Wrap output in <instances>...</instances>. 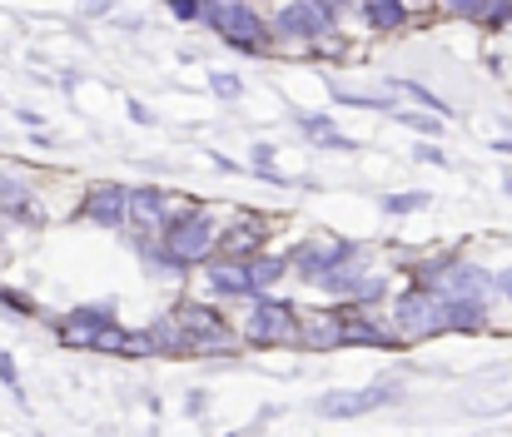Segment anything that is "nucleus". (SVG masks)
<instances>
[{"label":"nucleus","instance_id":"nucleus-1","mask_svg":"<svg viewBox=\"0 0 512 437\" xmlns=\"http://www.w3.org/2000/svg\"><path fill=\"white\" fill-rule=\"evenodd\" d=\"M214 249H219V219L209 209H199V204L174 214L165 224V234H160V254L170 259L174 269L204 264V259H214Z\"/></svg>","mask_w":512,"mask_h":437},{"label":"nucleus","instance_id":"nucleus-2","mask_svg":"<svg viewBox=\"0 0 512 437\" xmlns=\"http://www.w3.org/2000/svg\"><path fill=\"white\" fill-rule=\"evenodd\" d=\"M170 323L179 328V358H209V353H234V333H229V323L214 313V308H204V303H179L170 313Z\"/></svg>","mask_w":512,"mask_h":437},{"label":"nucleus","instance_id":"nucleus-3","mask_svg":"<svg viewBox=\"0 0 512 437\" xmlns=\"http://www.w3.org/2000/svg\"><path fill=\"white\" fill-rule=\"evenodd\" d=\"M199 15H209V25L219 30L224 45L244 50V55H264L269 50V25L259 10H249L244 0H209Z\"/></svg>","mask_w":512,"mask_h":437},{"label":"nucleus","instance_id":"nucleus-4","mask_svg":"<svg viewBox=\"0 0 512 437\" xmlns=\"http://www.w3.org/2000/svg\"><path fill=\"white\" fill-rule=\"evenodd\" d=\"M393 343H423V338H438L448 333V313H443V298H433L428 289H413L403 293L393 303V323H388Z\"/></svg>","mask_w":512,"mask_h":437},{"label":"nucleus","instance_id":"nucleus-5","mask_svg":"<svg viewBox=\"0 0 512 437\" xmlns=\"http://www.w3.org/2000/svg\"><path fill=\"white\" fill-rule=\"evenodd\" d=\"M244 343L254 348H284L294 343V308L279 303V298H259L244 318Z\"/></svg>","mask_w":512,"mask_h":437},{"label":"nucleus","instance_id":"nucleus-6","mask_svg":"<svg viewBox=\"0 0 512 437\" xmlns=\"http://www.w3.org/2000/svg\"><path fill=\"white\" fill-rule=\"evenodd\" d=\"M353 249H358V244H348V239H339V234H314V239H304V244L294 249V259H289V264L299 269V279L319 284L329 269H339Z\"/></svg>","mask_w":512,"mask_h":437},{"label":"nucleus","instance_id":"nucleus-7","mask_svg":"<svg viewBox=\"0 0 512 437\" xmlns=\"http://www.w3.org/2000/svg\"><path fill=\"white\" fill-rule=\"evenodd\" d=\"M398 393H403V383L378 378V383H368V388H358V393H324V398H319V413H324V418H363V413H373V408H383V403H398Z\"/></svg>","mask_w":512,"mask_h":437},{"label":"nucleus","instance_id":"nucleus-8","mask_svg":"<svg viewBox=\"0 0 512 437\" xmlns=\"http://www.w3.org/2000/svg\"><path fill=\"white\" fill-rule=\"evenodd\" d=\"M294 343L309 348V353H334V348H343L339 308H309V313H294Z\"/></svg>","mask_w":512,"mask_h":437},{"label":"nucleus","instance_id":"nucleus-9","mask_svg":"<svg viewBox=\"0 0 512 437\" xmlns=\"http://www.w3.org/2000/svg\"><path fill=\"white\" fill-rule=\"evenodd\" d=\"M274 30H279L284 40H329L334 15H329V10H319L314 0H289V5L274 15Z\"/></svg>","mask_w":512,"mask_h":437},{"label":"nucleus","instance_id":"nucleus-10","mask_svg":"<svg viewBox=\"0 0 512 437\" xmlns=\"http://www.w3.org/2000/svg\"><path fill=\"white\" fill-rule=\"evenodd\" d=\"M125 219H130L145 239L165 234V224H170V194H165V189H130V194H125Z\"/></svg>","mask_w":512,"mask_h":437},{"label":"nucleus","instance_id":"nucleus-11","mask_svg":"<svg viewBox=\"0 0 512 437\" xmlns=\"http://www.w3.org/2000/svg\"><path fill=\"white\" fill-rule=\"evenodd\" d=\"M115 323V303H85L60 323V343L65 348H95V338Z\"/></svg>","mask_w":512,"mask_h":437},{"label":"nucleus","instance_id":"nucleus-12","mask_svg":"<svg viewBox=\"0 0 512 437\" xmlns=\"http://www.w3.org/2000/svg\"><path fill=\"white\" fill-rule=\"evenodd\" d=\"M125 194H130L125 184H95V189L85 194V209H80V214H85L90 224H100V229H120V224H125Z\"/></svg>","mask_w":512,"mask_h":437},{"label":"nucleus","instance_id":"nucleus-13","mask_svg":"<svg viewBox=\"0 0 512 437\" xmlns=\"http://www.w3.org/2000/svg\"><path fill=\"white\" fill-rule=\"evenodd\" d=\"M343 318V348H388L393 343V333H388V323H378V318H368L363 308H339Z\"/></svg>","mask_w":512,"mask_h":437},{"label":"nucleus","instance_id":"nucleus-14","mask_svg":"<svg viewBox=\"0 0 512 437\" xmlns=\"http://www.w3.org/2000/svg\"><path fill=\"white\" fill-rule=\"evenodd\" d=\"M264 239H269V229H264V219H254V214L234 219V224H229V229L219 234V244H224V254H229V259L259 254V249H264Z\"/></svg>","mask_w":512,"mask_h":437},{"label":"nucleus","instance_id":"nucleus-15","mask_svg":"<svg viewBox=\"0 0 512 437\" xmlns=\"http://www.w3.org/2000/svg\"><path fill=\"white\" fill-rule=\"evenodd\" d=\"M209 289L224 293V298H254L249 264H244V259H214V264H209Z\"/></svg>","mask_w":512,"mask_h":437},{"label":"nucleus","instance_id":"nucleus-16","mask_svg":"<svg viewBox=\"0 0 512 437\" xmlns=\"http://www.w3.org/2000/svg\"><path fill=\"white\" fill-rule=\"evenodd\" d=\"M0 219H30V224L40 219L30 184H20L15 174H0Z\"/></svg>","mask_w":512,"mask_h":437},{"label":"nucleus","instance_id":"nucleus-17","mask_svg":"<svg viewBox=\"0 0 512 437\" xmlns=\"http://www.w3.org/2000/svg\"><path fill=\"white\" fill-rule=\"evenodd\" d=\"M363 5V15H368V25L373 30H398L403 25V15H408V5L403 0H358Z\"/></svg>","mask_w":512,"mask_h":437},{"label":"nucleus","instance_id":"nucleus-18","mask_svg":"<svg viewBox=\"0 0 512 437\" xmlns=\"http://www.w3.org/2000/svg\"><path fill=\"white\" fill-rule=\"evenodd\" d=\"M284 269H289V259H279V254H259V259H249V284H254V293H264L269 284H279Z\"/></svg>","mask_w":512,"mask_h":437},{"label":"nucleus","instance_id":"nucleus-19","mask_svg":"<svg viewBox=\"0 0 512 437\" xmlns=\"http://www.w3.org/2000/svg\"><path fill=\"white\" fill-rule=\"evenodd\" d=\"M418 209H428V194L423 189H408V194L383 199V214H418Z\"/></svg>","mask_w":512,"mask_h":437},{"label":"nucleus","instance_id":"nucleus-20","mask_svg":"<svg viewBox=\"0 0 512 437\" xmlns=\"http://www.w3.org/2000/svg\"><path fill=\"white\" fill-rule=\"evenodd\" d=\"M209 80H214V95H224V100H239V90H244V85H239L234 75H224V70H214Z\"/></svg>","mask_w":512,"mask_h":437},{"label":"nucleus","instance_id":"nucleus-21","mask_svg":"<svg viewBox=\"0 0 512 437\" xmlns=\"http://www.w3.org/2000/svg\"><path fill=\"white\" fill-rule=\"evenodd\" d=\"M448 10H453V15H468V20H478V15L488 10V0H448Z\"/></svg>","mask_w":512,"mask_h":437},{"label":"nucleus","instance_id":"nucleus-22","mask_svg":"<svg viewBox=\"0 0 512 437\" xmlns=\"http://www.w3.org/2000/svg\"><path fill=\"white\" fill-rule=\"evenodd\" d=\"M0 303H5V308H15V313H35V303H30L25 293H15V289H0Z\"/></svg>","mask_w":512,"mask_h":437},{"label":"nucleus","instance_id":"nucleus-23","mask_svg":"<svg viewBox=\"0 0 512 437\" xmlns=\"http://www.w3.org/2000/svg\"><path fill=\"white\" fill-rule=\"evenodd\" d=\"M478 20H488V25H508V20H512V0H508V5H488Z\"/></svg>","mask_w":512,"mask_h":437},{"label":"nucleus","instance_id":"nucleus-24","mask_svg":"<svg viewBox=\"0 0 512 437\" xmlns=\"http://www.w3.org/2000/svg\"><path fill=\"white\" fill-rule=\"evenodd\" d=\"M398 120H403L408 130H423V135H438V130H443L438 120H423V115H398Z\"/></svg>","mask_w":512,"mask_h":437},{"label":"nucleus","instance_id":"nucleus-25","mask_svg":"<svg viewBox=\"0 0 512 437\" xmlns=\"http://www.w3.org/2000/svg\"><path fill=\"white\" fill-rule=\"evenodd\" d=\"M170 10L179 15V20H199V10H204V5H199V0H170Z\"/></svg>","mask_w":512,"mask_h":437},{"label":"nucleus","instance_id":"nucleus-26","mask_svg":"<svg viewBox=\"0 0 512 437\" xmlns=\"http://www.w3.org/2000/svg\"><path fill=\"white\" fill-rule=\"evenodd\" d=\"M418 159H423V164H448V159H443V149H438V145H418Z\"/></svg>","mask_w":512,"mask_h":437},{"label":"nucleus","instance_id":"nucleus-27","mask_svg":"<svg viewBox=\"0 0 512 437\" xmlns=\"http://www.w3.org/2000/svg\"><path fill=\"white\" fill-rule=\"evenodd\" d=\"M493 289H498V293H503V298L512 303V269H503V274H493Z\"/></svg>","mask_w":512,"mask_h":437},{"label":"nucleus","instance_id":"nucleus-28","mask_svg":"<svg viewBox=\"0 0 512 437\" xmlns=\"http://www.w3.org/2000/svg\"><path fill=\"white\" fill-rule=\"evenodd\" d=\"M314 5H319V10H329V15H339L343 5H353V0H314Z\"/></svg>","mask_w":512,"mask_h":437},{"label":"nucleus","instance_id":"nucleus-29","mask_svg":"<svg viewBox=\"0 0 512 437\" xmlns=\"http://www.w3.org/2000/svg\"><path fill=\"white\" fill-rule=\"evenodd\" d=\"M115 0H85V15H100V10H110Z\"/></svg>","mask_w":512,"mask_h":437},{"label":"nucleus","instance_id":"nucleus-30","mask_svg":"<svg viewBox=\"0 0 512 437\" xmlns=\"http://www.w3.org/2000/svg\"><path fill=\"white\" fill-rule=\"evenodd\" d=\"M0 264H5V244H0Z\"/></svg>","mask_w":512,"mask_h":437},{"label":"nucleus","instance_id":"nucleus-31","mask_svg":"<svg viewBox=\"0 0 512 437\" xmlns=\"http://www.w3.org/2000/svg\"><path fill=\"white\" fill-rule=\"evenodd\" d=\"M229 437H244V433H229Z\"/></svg>","mask_w":512,"mask_h":437}]
</instances>
